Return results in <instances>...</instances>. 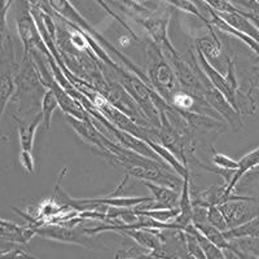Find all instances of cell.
Instances as JSON below:
<instances>
[{"mask_svg": "<svg viewBox=\"0 0 259 259\" xmlns=\"http://www.w3.org/2000/svg\"><path fill=\"white\" fill-rule=\"evenodd\" d=\"M147 77L150 85L168 103L171 97L180 91L177 74L153 41H150L147 48Z\"/></svg>", "mask_w": 259, "mask_h": 259, "instance_id": "6da1fadb", "label": "cell"}, {"mask_svg": "<svg viewBox=\"0 0 259 259\" xmlns=\"http://www.w3.org/2000/svg\"><path fill=\"white\" fill-rule=\"evenodd\" d=\"M50 4H51V7H52L53 11H55V13H57L59 16H61L64 20H66L68 22H70V24L74 25V26H77L78 29H80L82 31H84L85 34H89V35L91 36V38H94L95 40L99 43V45L103 46V47H105L106 50L110 51L112 53H114L115 56L119 57L122 61H124V64H126V66L130 69V70H133L134 74H136V75H138L139 78H142V79L144 80L148 85H150L149 80H148L147 74L143 73V71L140 70V69H139L135 64H133V61H131V60H128L126 56H123V55H122V53L114 47V46L110 45L109 41L106 40V39L101 35L100 32L97 31V30L95 29L91 24H89V21L85 20V18L83 17L79 12H78L77 8H75V7H74L73 4L69 2V0H50ZM150 87H152V85H150Z\"/></svg>", "mask_w": 259, "mask_h": 259, "instance_id": "7a4b0ae2", "label": "cell"}, {"mask_svg": "<svg viewBox=\"0 0 259 259\" xmlns=\"http://www.w3.org/2000/svg\"><path fill=\"white\" fill-rule=\"evenodd\" d=\"M20 64L16 61L12 36L8 35L0 47V121L16 92V75Z\"/></svg>", "mask_w": 259, "mask_h": 259, "instance_id": "3957f363", "label": "cell"}, {"mask_svg": "<svg viewBox=\"0 0 259 259\" xmlns=\"http://www.w3.org/2000/svg\"><path fill=\"white\" fill-rule=\"evenodd\" d=\"M119 84L126 90L127 94L133 97V100L138 104L140 110L149 123L153 124L156 128L161 126V117L158 109L154 105L152 96H150V87L142 78H139L136 74L126 73L124 70L119 71Z\"/></svg>", "mask_w": 259, "mask_h": 259, "instance_id": "277c9868", "label": "cell"}, {"mask_svg": "<svg viewBox=\"0 0 259 259\" xmlns=\"http://www.w3.org/2000/svg\"><path fill=\"white\" fill-rule=\"evenodd\" d=\"M16 2V26H17L18 35H20L22 47H24V56H29L30 52L34 50H43L46 45L43 43L40 34L38 31L35 21L30 12V6L26 0H15Z\"/></svg>", "mask_w": 259, "mask_h": 259, "instance_id": "5b68a950", "label": "cell"}, {"mask_svg": "<svg viewBox=\"0 0 259 259\" xmlns=\"http://www.w3.org/2000/svg\"><path fill=\"white\" fill-rule=\"evenodd\" d=\"M217 206L221 209L228 228L245 223L258 215V198L231 194V197ZM227 228V230H228Z\"/></svg>", "mask_w": 259, "mask_h": 259, "instance_id": "8992f818", "label": "cell"}, {"mask_svg": "<svg viewBox=\"0 0 259 259\" xmlns=\"http://www.w3.org/2000/svg\"><path fill=\"white\" fill-rule=\"evenodd\" d=\"M18 130V138H20L21 153L20 162L21 166L25 168L27 174L32 175L35 172V162L32 157V147H34V140H35V134L40 124L43 123V115L41 112L35 114L32 121L27 122L25 119H21L18 117H13Z\"/></svg>", "mask_w": 259, "mask_h": 259, "instance_id": "52a82bcc", "label": "cell"}, {"mask_svg": "<svg viewBox=\"0 0 259 259\" xmlns=\"http://www.w3.org/2000/svg\"><path fill=\"white\" fill-rule=\"evenodd\" d=\"M36 235L41 236L46 240H53V241L59 242H68V244H77L87 247V249H94L97 247L95 244L94 235L85 233L84 230H79L78 227H62L57 224L47 226V224H41V226L35 227Z\"/></svg>", "mask_w": 259, "mask_h": 259, "instance_id": "ba28073f", "label": "cell"}, {"mask_svg": "<svg viewBox=\"0 0 259 259\" xmlns=\"http://www.w3.org/2000/svg\"><path fill=\"white\" fill-rule=\"evenodd\" d=\"M194 41H196V48L202 53L210 64L217 61L222 62V59L228 57L224 55L222 43L217 35V30L207 22H203L202 27H197Z\"/></svg>", "mask_w": 259, "mask_h": 259, "instance_id": "9c48e42d", "label": "cell"}, {"mask_svg": "<svg viewBox=\"0 0 259 259\" xmlns=\"http://www.w3.org/2000/svg\"><path fill=\"white\" fill-rule=\"evenodd\" d=\"M203 99H205V101L211 106L215 112L218 113V114H221V117L223 118L224 121L230 124L233 130L237 131V130L241 128L242 124H244L242 123L241 114L231 105L230 101L227 100L226 97H224L218 90L215 89L211 83H209V84L206 85V90L203 92Z\"/></svg>", "mask_w": 259, "mask_h": 259, "instance_id": "30bf717a", "label": "cell"}, {"mask_svg": "<svg viewBox=\"0 0 259 259\" xmlns=\"http://www.w3.org/2000/svg\"><path fill=\"white\" fill-rule=\"evenodd\" d=\"M196 60H197V64L200 66V69L202 70V73L205 74V77L209 79V82L214 85L215 89L218 90L227 100L230 101L231 105L236 109V94L240 91V90H235L231 85L230 80L226 75L221 73L218 69L212 66V64H210L202 53L196 48Z\"/></svg>", "mask_w": 259, "mask_h": 259, "instance_id": "8fae6325", "label": "cell"}, {"mask_svg": "<svg viewBox=\"0 0 259 259\" xmlns=\"http://www.w3.org/2000/svg\"><path fill=\"white\" fill-rule=\"evenodd\" d=\"M139 24L147 30L150 39L154 45L158 47L162 43L170 40L167 35V27L170 22V12L165 11H157V12L148 13L144 17L139 18Z\"/></svg>", "mask_w": 259, "mask_h": 259, "instance_id": "7c38bea8", "label": "cell"}, {"mask_svg": "<svg viewBox=\"0 0 259 259\" xmlns=\"http://www.w3.org/2000/svg\"><path fill=\"white\" fill-rule=\"evenodd\" d=\"M179 110V109H178ZM182 117L186 119L187 126L192 133L196 134H209V133H224L228 128V124L226 121L217 119L214 117H210L201 113L191 112V110H179Z\"/></svg>", "mask_w": 259, "mask_h": 259, "instance_id": "4fadbf2b", "label": "cell"}, {"mask_svg": "<svg viewBox=\"0 0 259 259\" xmlns=\"http://www.w3.org/2000/svg\"><path fill=\"white\" fill-rule=\"evenodd\" d=\"M144 186L152 192L153 200L150 201L152 205H145L147 202L140 203L134 209H165V207H177L179 205V191L170 187L159 186L156 183L144 182Z\"/></svg>", "mask_w": 259, "mask_h": 259, "instance_id": "5bb4252c", "label": "cell"}, {"mask_svg": "<svg viewBox=\"0 0 259 259\" xmlns=\"http://www.w3.org/2000/svg\"><path fill=\"white\" fill-rule=\"evenodd\" d=\"M66 119H68L69 124L74 128V131L79 135L80 139H83V142H85L89 145H96L97 148H100L104 153H106L110 157V154L108 150L104 147V139L105 135L99 131L96 128L94 123H92L91 118L90 119H78V118L70 117V115H65Z\"/></svg>", "mask_w": 259, "mask_h": 259, "instance_id": "9a60e30c", "label": "cell"}, {"mask_svg": "<svg viewBox=\"0 0 259 259\" xmlns=\"http://www.w3.org/2000/svg\"><path fill=\"white\" fill-rule=\"evenodd\" d=\"M258 162H259V149L258 148H254L251 152L246 153L241 159H240L239 166H237V168L233 171L232 178H231V180L228 182V184L226 186V188H224L223 202L224 201L228 200V196H230V194L233 193L236 186H237L240 180L245 177V174H247L249 171L256 168V166H258Z\"/></svg>", "mask_w": 259, "mask_h": 259, "instance_id": "2e32d148", "label": "cell"}, {"mask_svg": "<svg viewBox=\"0 0 259 259\" xmlns=\"http://www.w3.org/2000/svg\"><path fill=\"white\" fill-rule=\"evenodd\" d=\"M217 13V12H215ZM227 25H230L237 31L242 32L245 35H249L254 40H258V26L256 21L258 18L250 17L241 12H222L217 13Z\"/></svg>", "mask_w": 259, "mask_h": 259, "instance_id": "e0dca14e", "label": "cell"}, {"mask_svg": "<svg viewBox=\"0 0 259 259\" xmlns=\"http://www.w3.org/2000/svg\"><path fill=\"white\" fill-rule=\"evenodd\" d=\"M144 140L149 144V147L156 152L157 156L161 158V161L163 162V163H166L170 168H172V170L179 175V177L184 178L189 174L187 165H184V163H183V162L180 161V159L178 158V157L171 152V150H168L165 145H162L159 142H157V140H152V139H144Z\"/></svg>", "mask_w": 259, "mask_h": 259, "instance_id": "ac0fdd59", "label": "cell"}, {"mask_svg": "<svg viewBox=\"0 0 259 259\" xmlns=\"http://www.w3.org/2000/svg\"><path fill=\"white\" fill-rule=\"evenodd\" d=\"M224 239L227 241L236 239H242V237H255L259 239V218L258 215L254 218L249 219L245 223L239 224V226L228 228L226 231H222Z\"/></svg>", "mask_w": 259, "mask_h": 259, "instance_id": "d6986e66", "label": "cell"}, {"mask_svg": "<svg viewBox=\"0 0 259 259\" xmlns=\"http://www.w3.org/2000/svg\"><path fill=\"white\" fill-rule=\"evenodd\" d=\"M193 226L196 227L201 233H203V235L206 236L207 239H209L212 244L217 245L219 249H222L224 255H226V258H236L235 254L231 250L230 241H227V240L224 239L222 231H219L218 228H215L214 226L209 224L207 222H205V223L193 224Z\"/></svg>", "mask_w": 259, "mask_h": 259, "instance_id": "ffe728a7", "label": "cell"}, {"mask_svg": "<svg viewBox=\"0 0 259 259\" xmlns=\"http://www.w3.org/2000/svg\"><path fill=\"white\" fill-rule=\"evenodd\" d=\"M183 231H184V232L192 233V235L196 237V240H197L198 245H200V247H201V250L203 251V254H205V256H206V258L226 259V255H224L223 250H222V249H219L217 245L212 244V242L210 241L206 236L203 235V233H201L200 231H198L197 228L193 226V223H189L188 226L184 227V228H183Z\"/></svg>", "mask_w": 259, "mask_h": 259, "instance_id": "44dd1931", "label": "cell"}, {"mask_svg": "<svg viewBox=\"0 0 259 259\" xmlns=\"http://www.w3.org/2000/svg\"><path fill=\"white\" fill-rule=\"evenodd\" d=\"M41 115H43V126L45 128L50 130L51 128V122H52V115L53 112L59 108V101H57L56 95L53 94L52 90L47 89L45 91V95L41 97Z\"/></svg>", "mask_w": 259, "mask_h": 259, "instance_id": "7402d4cb", "label": "cell"}, {"mask_svg": "<svg viewBox=\"0 0 259 259\" xmlns=\"http://www.w3.org/2000/svg\"><path fill=\"white\" fill-rule=\"evenodd\" d=\"M136 214L145 215L149 218L154 219L161 223H170L174 221L179 214V206L177 207H165V209H134Z\"/></svg>", "mask_w": 259, "mask_h": 259, "instance_id": "603a6c76", "label": "cell"}, {"mask_svg": "<svg viewBox=\"0 0 259 259\" xmlns=\"http://www.w3.org/2000/svg\"><path fill=\"white\" fill-rule=\"evenodd\" d=\"M170 104L179 110H192L196 104V97L188 92L178 91L170 99Z\"/></svg>", "mask_w": 259, "mask_h": 259, "instance_id": "cb8c5ba5", "label": "cell"}, {"mask_svg": "<svg viewBox=\"0 0 259 259\" xmlns=\"http://www.w3.org/2000/svg\"><path fill=\"white\" fill-rule=\"evenodd\" d=\"M206 222L219 231H226L228 228L226 219L217 205H210L206 207Z\"/></svg>", "mask_w": 259, "mask_h": 259, "instance_id": "d4e9b609", "label": "cell"}, {"mask_svg": "<svg viewBox=\"0 0 259 259\" xmlns=\"http://www.w3.org/2000/svg\"><path fill=\"white\" fill-rule=\"evenodd\" d=\"M212 150L211 154V162L214 163L215 167L222 168V170H236L237 166H239V161L231 158V157L226 156L223 153H219V152H215Z\"/></svg>", "mask_w": 259, "mask_h": 259, "instance_id": "484cf974", "label": "cell"}, {"mask_svg": "<svg viewBox=\"0 0 259 259\" xmlns=\"http://www.w3.org/2000/svg\"><path fill=\"white\" fill-rule=\"evenodd\" d=\"M184 240H186V250H187V256H191V258H197V259H205V254L201 250L200 245H198L197 240L192 233L184 232Z\"/></svg>", "mask_w": 259, "mask_h": 259, "instance_id": "4316f807", "label": "cell"}, {"mask_svg": "<svg viewBox=\"0 0 259 259\" xmlns=\"http://www.w3.org/2000/svg\"><path fill=\"white\" fill-rule=\"evenodd\" d=\"M149 250H147L145 247L140 246V245H135V246H130L128 249H121L115 254L117 258H143V256L147 255V253Z\"/></svg>", "mask_w": 259, "mask_h": 259, "instance_id": "83f0119b", "label": "cell"}, {"mask_svg": "<svg viewBox=\"0 0 259 259\" xmlns=\"http://www.w3.org/2000/svg\"><path fill=\"white\" fill-rule=\"evenodd\" d=\"M11 6H6L3 8H0V47H2L7 36L9 35L8 25H7V15H8V9L11 8Z\"/></svg>", "mask_w": 259, "mask_h": 259, "instance_id": "f1b7e54d", "label": "cell"}, {"mask_svg": "<svg viewBox=\"0 0 259 259\" xmlns=\"http://www.w3.org/2000/svg\"><path fill=\"white\" fill-rule=\"evenodd\" d=\"M96 3H97V4H99V6H101V7H103V8H104V9H105L106 12L109 13V15H110V16H112V17H113V18H115V20H117V21H118V22H119V24H121V25H122V26H123V27H124V29H126V30H127V32H128L130 35H133V36H134V38H136V35H135V32H134V31H133V30L130 29V26H128V25H127V24H126V22H124V21H123V20H122V18H121V17H119V16H118V15H117V13H115V12H113L112 9H110V7H109V6H108V4H106V2H105V0H96ZM136 39H138V38H136Z\"/></svg>", "mask_w": 259, "mask_h": 259, "instance_id": "f546056e", "label": "cell"}, {"mask_svg": "<svg viewBox=\"0 0 259 259\" xmlns=\"http://www.w3.org/2000/svg\"><path fill=\"white\" fill-rule=\"evenodd\" d=\"M26 2L29 3L30 7L40 9L41 12L47 13V15L52 16L55 13V11H53L50 4V0H26Z\"/></svg>", "mask_w": 259, "mask_h": 259, "instance_id": "4dcf8cb0", "label": "cell"}, {"mask_svg": "<svg viewBox=\"0 0 259 259\" xmlns=\"http://www.w3.org/2000/svg\"><path fill=\"white\" fill-rule=\"evenodd\" d=\"M131 39H136V38H134L133 35H130V34H127L126 36H122L121 39H119V40H118V43L117 45L119 46V47H127V46L130 45V43H131Z\"/></svg>", "mask_w": 259, "mask_h": 259, "instance_id": "1f68e13d", "label": "cell"}]
</instances>
